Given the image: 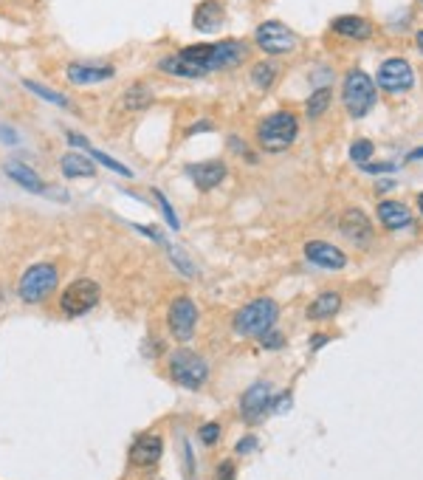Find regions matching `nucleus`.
Wrapping results in <instances>:
<instances>
[{
  "mask_svg": "<svg viewBox=\"0 0 423 480\" xmlns=\"http://www.w3.org/2000/svg\"><path fill=\"white\" fill-rule=\"evenodd\" d=\"M392 187H395V184H392V181H378V187H375V190H378V192H389Z\"/></svg>",
  "mask_w": 423,
  "mask_h": 480,
  "instance_id": "37998d69",
  "label": "nucleus"
},
{
  "mask_svg": "<svg viewBox=\"0 0 423 480\" xmlns=\"http://www.w3.org/2000/svg\"><path fill=\"white\" fill-rule=\"evenodd\" d=\"M420 159H423V147H417L415 153H409V156H406V161H420Z\"/></svg>",
  "mask_w": 423,
  "mask_h": 480,
  "instance_id": "79ce46f5",
  "label": "nucleus"
},
{
  "mask_svg": "<svg viewBox=\"0 0 423 480\" xmlns=\"http://www.w3.org/2000/svg\"><path fill=\"white\" fill-rule=\"evenodd\" d=\"M339 232H342L344 240H350V243L358 246V249H367L373 243V237H375L373 221L364 215V209H358V206H350V209H344V212H342Z\"/></svg>",
  "mask_w": 423,
  "mask_h": 480,
  "instance_id": "9d476101",
  "label": "nucleus"
},
{
  "mask_svg": "<svg viewBox=\"0 0 423 480\" xmlns=\"http://www.w3.org/2000/svg\"><path fill=\"white\" fill-rule=\"evenodd\" d=\"M167 252H169V257H172V266L178 268L180 274H187V277H195V266L187 260V254L184 252H178L175 246H167Z\"/></svg>",
  "mask_w": 423,
  "mask_h": 480,
  "instance_id": "c756f323",
  "label": "nucleus"
},
{
  "mask_svg": "<svg viewBox=\"0 0 423 480\" xmlns=\"http://www.w3.org/2000/svg\"><path fill=\"white\" fill-rule=\"evenodd\" d=\"M229 144L234 147V153H237V156H246V144H243V141H240L237 136H229Z\"/></svg>",
  "mask_w": 423,
  "mask_h": 480,
  "instance_id": "ea45409f",
  "label": "nucleus"
},
{
  "mask_svg": "<svg viewBox=\"0 0 423 480\" xmlns=\"http://www.w3.org/2000/svg\"><path fill=\"white\" fill-rule=\"evenodd\" d=\"M102 299V286L96 280L90 277H79L74 283L65 286V291L59 294V311H63L65 317H85L90 314Z\"/></svg>",
  "mask_w": 423,
  "mask_h": 480,
  "instance_id": "39448f33",
  "label": "nucleus"
},
{
  "mask_svg": "<svg viewBox=\"0 0 423 480\" xmlns=\"http://www.w3.org/2000/svg\"><path fill=\"white\" fill-rule=\"evenodd\" d=\"M330 28H333V34L344 37V40H370L373 37V23L367 17H358V14H342L336 17L333 23H330Z\"/></svg>",
  "mask_w": 423,
  "mask_h": 480,
  "instance_id": "aec40b11",
  "label": "nucleus"
},
{
  "mask_svg": "<svg viewBox=\"0 0 423 480\" xmlns=\"http://www.w3.org/2000/svg\"><path fill=\"white\" fill-rule=\"evenodd\" d=\"M375 218H378V223L386 232H404V229H409L415 223L412 209L406 203H401V201H381L378 209H375Z\"/></svg>",
  "mask_w": 423,
  "mask_h": 480,
  "instance_id": "f3484780",
  "label": "nucleus"
},
{
  "mask_svg": "<svg viewBox=\"0 0 423 480\" xmlns=\"http://www.w3.org/2000/svg\"><path fill=\"white\" fill-rule=\"evenodd\" d=\"M375 156V144L370 141V139H355L353 144H350V161L353 164H370V159Z\"/></svg>",
  "mask_w": 423,
  "mask_h": 480,
  "instance_id": "cd10ccee",
  "label": "nucleus"
},
{
  "mask_svg": "<svg viewBox=\"0 0 423 480\" xmlns=\"http://www.w3.org/2000/svg\"><path fill=\"white\" fill-rule=\"evenodd\" d=\"M226 164L223 161H203V164H189L187 167V175L189 181L200 190V192H212L218 190L223 181H226Z\"/></svg>",
  "mask_w": 423,
  "mask_h": 480,
  "instance_id": "dca6fc26",
  "label": "nucleus"
},
{
  "mask_svg": "<svg viewBox=\"0 0 423 480\" xmlns=\"http://www.w3.org/2000/svg\"><path fill=\"white\" fill-rule=\"evenodd\" d=\"M153 99H156L153 88H149L147 82H136V85H130L127 91H125V97H122V105H125V110H130V113H138V110H147L149 105H153Z\"/></svg>",
  "mask_w": 423,
  "mask_h": 480,
  "instance_id": "5701e85b",
  "label": "nucleus"
},
{
  "mask_svg": "<svg viewBox=\"0 0 423 480\" xmlns=\"http://www.w3.org/2000/svg\"><path fill=\"white\" fill-rule=\"evenodd\" d=\"M254 43H257V48H260L262 54H268V57L291 54V51L299 46L296 34L291 32L285 23H280V20H265V23H260L257 32H254Z\"/></svg>",
  "mask_w": 423,
  "mask_h": 480,
  "instance_id": "0eeeda50",
  "label": "nucleus"
},
{
  "mask_svg": "<svg viewBox=\"0 0 423 480\" xmlns=\"http://www.w3.org/2000/svg\"><path fill=\"white\" fill-rule=\"evenodd\" d=\"M200 130H203V133H209V130H215V125H212L209 119H203V122H195V125L187 130V136H195V133H200Z\"/></svg>",
  "mask_w": 423,
  "mask_h": 480,
  "instance_id": "58836bf2",
  "label": "nucleus"
},
{
  "mask_svg": "<svg viewBox=\"0 0 423 480\" xmlns=\"http://www.w3.org/2000/svg\"><path fill=\"white\" fill-rule=\"evenodd\" d=\"M327 342H330V337H322V334H319V337H311V350H319V348H324Z\"/></svg>",
  "mask_w": 423,
  "mask_h": 480,
  "instance_id": "a19ab883",
  "label": "nucleus"
},
{
  "mask_svg": "<svg viewBox=\"0 0 423 480\" xmlns=\"http://www.w3.org/2000/svg\"><path fill=\"white\" fill-rule=\"evenodd\" d=\"M251 57V46L243 40H218L212 43V71H234Z\"/></svg>",
  "mask_w": 423,
  "mask_h": 480,
  "instance_id": "f8f14e48",
  "label": "nucleus"
},
{
  "mask_svg": "<svg viewBox=\"0 0 423 480\" xmlns=\"http://www.w3.org/2000/svg\"><path fill=\"white\" fill-rule=\"evenodd\" d=\"M200 441L206 443V446H215L218 443V438H220V424H215V421H209V424H203L200 427Z\"/></svg>",
  "mask_w": 423,
  "mask_h": 480,
  "instance_id": "2f4dec72",
  "label": "nucleus"
},
{
  "mask_svg": "<svg viewBox=\"0 0 423 480\" xmlns=\"http://www.w3.org/2000/svg\"><path fill=\"white\" fill-rule=\"evenodd\" d=\"M375 82H378V88H381L384 94L398 97V94L412 91V85H415V71H412V66H409V59H404V57H389V59H384V63L378 66Z\"/></svg>",
  "mask_w": 423,
  "mask_h": 480,
  "instance_id": "6e6552de",
  "label": "nucleus"
},
{
  "mask_svg": "<svg viewBox=\"0 0 423 480\" xmlns=\"http://www.w3.org/2000/svg\"><path fill=\"white\" fill-rule=\"evenodd\" d=\"M305 260L316 268H324V272H342V268L347 266V254L333 246V243H327V240H308L305 243Z\"/></svg>",
  "mask_w": 423,
  "mask_h": 480,
  "instance_id": "ddd939ff",
  "label": "nucleus"
},
{
  "mask_svg": "<svg viewBox=\"0 0 423 480\" xmlns=\"http://www.w3.org/2000/svg\"><path fill=\"white\" fill-rule=\"evenodd\" d=\"M0 141H3V144H17V141H20V136H17L12 128L0 125Z\"/></svg>",
  "mask_w": 423,
  "mask_h": 480,
  "instance_id": "4c0bfd02",
  "label": "nucleus"
},
{
  "mask_svg": "<svg viewBox=\"0 0 423 480\" xmlns=\"http://www.w3.org/2000/svg\"><path fill=\"white\" fill-rule=\"evenodd\" d=\"M65 77L68 82L85 88V85H102L107 79L116 77V68L113 66H105V63H71L65 68Z\"/></svg>",
  "mask_w": 423,
  "mask_h": 480,
  "instance_id": "2eb2a0df",
  "label": "nucleus"
},
{
  "mask_svg": "<svg viewBox=\"0 0 423 480\" xmlns=\"http://www.w3.org/2000/svg\"><path fill=\"white\" fill-rule=\"evenodd\" d=\"M291 401H293V399H291V393L285 390V393H280L277 399H271V410H268V412H285V410L291 407Z\"/></svg>",
  "mask_w": 423,
  "mask_h": 480,
  "instance_id": "72a5a7b5",
  "label": "nucleus"
},
{
  "mask_svg": "<svg viewBox=\"0 0 423 480\" xmlns=\"http://www.w3.org/2000/svg\"><path fill=\"white\" fill-rule=\"evenodd\" d=\"M153 195H156V203H158V209H161V215H164L167 226L178 232V229H180V221H178V215H175V209H172V203H169L167 192H161V190H153Z\"/></svg>",
  "mask_w": 423,
  "mask_h": 480,
  "instance_id": "c85d7f7f",
  "label": "nucleus"
},
{
  "mask_svg": "<svg viewBox=\"0 0 423 480\" xmlns=\"http://www.w3.org/2000/svg\"><path fill=\"white\" fill-rule=\"evenodd\" d=\"M184 472H187V480H198V466H195V452H192V443L184 441Z\"/></svg>",
  "mask_w": 423,
  "mask_h": 480,
  "instance_id": "7c9ffc66",
  "label": "nucleus"
},
{
  "mask_svg": "<svg viewBox=\"0 0 423 480\" xmlns=\"http://www.w3.org/2000/svg\"><path fill=\"white\" fill-rule=\"evenodd\" d=\"M59 286V272L54 263H34L28 266L23 277H20V286H17V294L23 303L28 306H37L43 299H48Z\"/></svg>",
  "mask_w": 423,
  "mask_h": 480,
  "instance_id": "20e7f679",
  "label": "nucleus"
},
{
  "mask_svg": "<svg viewBox=\"0 0 423 480\" xmlns=\"http://www.w3.org/2000/svg\"><path fill=\"white\" fill-rule=\"evenodd\" d=\"M167 325H169V334L178 342H189L195 337V328H198L195 299L192 297H175L169 303V311H167Z\"/></svg>",
  "mask_w": 423,
  "mask_h": 480,
  "instance_id": "1a4fd4ad",
  "label": "nucleus"
},
{
  "mask_svg": "<svg viewBox=\"0 0 423 480\" xmlns=\"http://www.w3.org/2000/svg\"><path fill=\"white\" fill-rule=\"evenodd\" d=\"M234 474H237L234 461H220V463H218V477H215V480H234Z\"/></svg>",
  "mask_w": 423,
  "mask_h": 480,
  "instance_id": "f704fd0d",
  "label": "nucleus"
},
{
  "mask_svg": "<svg viewBox=\"0 0 423 480\" xmlns=\"http://www.w3.org/2000/svg\"><path fill=\"white\" fill-rule=\"evenodd\" d=\"M260 342H262V348H268V350H280V348L285 345V339L280 337V331H274V328H271V331H265V334L260 337Z\"/></svg>",
  "mask_w": 423,
  "mask_h": 480,
  "instance_id": "473e14b6",
  "label": "nucleus"
},
{
  "mask_svg": "<svg viewBox=\"0 0 423 480\" xmlns=\"http://www.w3.org/2000/svg\"><path fill=\"white\" fill-rule=\"evenodd\" d=\"M299 139V119L291 110H277L257 125V144L265 153H285Z\"/></svg>",
  "mask_w": 423,
  "mask_h": 480,
  "instance_id": "f257e3e1",
  "label": "nucleus"
},
{
  "mask_svg": "<svg viewBox=\"0 0 423 480\" xmlns=\"http://www.w3.org/2000/svg\"><path fill=\"white\" fill-rule=\"evenodd\" d=\"M169 376L187 390H200L209 379V362L195 353V350H187L180 348L169 356Z\"/></svg>",
  "mask_w": 423,
  "mask_h": 480,
  "instance_id": "423d86ee",
  "label": "nucleus"
},
{
  "mask_svg": "<svg viewBox=\"0 0 423 480\" xmlns=\"http://www.w3.org/2000/svg\"><path fill=\"white\" fill-rule=\"evenodd\" d=\"M339 311H342V294L324 291V294H319L316 299H311V306H308V319L324 322V319H333Z\"/></svg>",
  "mask_w": 423,
  "mask_h": 480,
  "instance_id": "412c9836",
  "label": "nucleus"
},
{
  "mask_svg": "<svg viewBox=\"0 0 423 480\" xmlns=\"http://www.w3.org/2000/svg\"><path fill=\"white\" fill-rule=\"evenodd\" d=\"M6 175L12 178V181L17 184V187H23L25 192H34V195H40V192H45L48 190V184L40 178V172L34 170V167H28V164H23V161H17V159H12V161H6Z\"/></svg>",
  "mask_w": 423,
  "mask_h": 480,
  "instance_id": "6ab92c4d",
  "label": "nucleus"
},
{
  "mask_svg": "<svg viewBox=\"0 0 423 480\" xmlns=\"http://www.w3.org/2000/svg\"><path fill=\"white\" fill-rule=\"evenodd\" d=\"M59 172H63L68 181H74V178H94L96 167L82 153H65L63 159H59Z\"/></svg>",
  "mask_w": 423,
  "mask_h": 480,
  "instance_id": "4be33fe9",
  "label": "nucleus"
},
{
  "mask_svg": "<svg viewBox=\"0 0 423 480\" xmlns=\"http://www.w3.org/2000/svg\"><path fill=\"white\" fill-rule=\"evenodd\" d=\"M23 88L25 91H32L34 97H40L43 102H48V105H54V108H63V110H74V102L65 97V94H59V91H54V88H45V85H40V82H34V79H23Z\"/></svg>",
  "mask_w": 423,
  "mask_h": 480,
  "instance_id": "b1692460",
  "label": "nucleus"
},
{
  "mask_svg": "<svg viewBox=\"0 0 423 480\" xmlns=\"http://www.w3.org/2000/svg\"><path fill=\"white\" fill-rule=\"evenodd\" d=\"M257 449V438H240V443H237V455H246V452H254Z\"/></svg>",
  "mask_w": 423,
  "mask_h": 480,
  "instance_id": "c9c22d12",
  "label": "nucleus"
},
{
  "mask_svg": "<svg viewBox=\"0 0 423 480\" xmlns=\"http://www.w3.org/2000/svg\"><path fill=\"white\" fill-rule=\"evenodd\" d=\"M330 102H333V91L324 85V88H316V91L308 97V102H305V113H308V119H316L319 116H324L327 113V108H330Z\"/></svg>",
  "mask_w": 423,
  "mask_h": 480,
  "instance_id": "a878e982",
  "label": "nucleus"
},
{
  "mask_svg": "<svg viewBox=\"0 0 423 480\" xmlns=\"http://www.w3.org/2000/svg\"><path fill=\"white\" fill-rule=\"evenodd\" d=\"M277 317H280V308L271 297H257L251 303H246L234 314V331L240 337H249V339H260L265 331L277 325Z\"/></svg>",
  "mask_w": 423,
  "mask_h": 480,
  "instance_id": "f03ea898",
  "label": "nucleus"
},
{
  "mask_svg": "<svg viewBox=\"0 0 423 480\" xmlns=\"http://www.w3.org/2000/svg\"><path fill=\"white\" fill-rule=\"evenodd\" d=\"M223 20H226V9H223L220 0H203V3H198L195 14H192V26H195V32H200V34L220 32Z\"/></svg>",
  "mask_w": 423,
  "mask_h": 480,
  "instance_id": "a211bd4d",
  "label": "nucleus"
},
{
  "mask_svg": "<svg viewBox=\"0 0 423 480\" xmlns=\"http://www.w3.org/2000/svg\"><path fill=\"white\" fill-rule=\"evenodd\" d=\"M85 150H87V156H90V159H96L99 164H105V167H107V170H113L116 175H122V178H133V175H136V172H130V167H125L122 161L110 159L107 153H102V150H96V147L90 144V141H87V147H85Z\"/></svg>",
  "mask_w": 423,
  "mask_h": 480,
  "instance_id": "bb28decb",
  "label": "nucleus"
},
{
  "mask_svg": "<svg viewBox=\"0 0 423 480\" xmlns=\"http://www.w3.org/2000/svg\"><path fill=\"white\" fill-rule=\"evenodd\" d=\"M415 46H417V51L423 54V32H417V34H415Z\"/></svg>",
  "mask_w": 423,
  "mask_h": 480,
  "instance_id": "c03bdc74",
  "label": "nucleus"
},
{
  "mask_svg": "<svg viewBox=\"0 0 423 480\" xmlns=\"http://www.w3.org/2000/svg\"><path fill=\"white\" fill-rule=\"evenodd\" d=\"M280 77V66L274 59H262V63H254L251 66V82L260 88V91H271Z\"/></svg>",
  "mask_w": 423,
  "mask_h": 480,
  "instance_id": "393cba45",
  "label": "nucleus"
},
{
  "mask_svg": "<svg viewBox=\"0 0 423 480\" xmlns=\"http://www.w3.org/2000/svg\"><path fill=\"white\" fill-rule=\"evenodd\" d=\"M164 455V438L161 435H153V432H147V435H138L130 446V463L133 466H141V469H149V466H156Z\"/></svg>",
  "mask_w": 423,
  "mask_h": 480,
  "instance_id": "4468645a",
  "label": "nucleus"
},
{
  "mask_svg": "<svg viewBox=\"0 0 423 480\" xmlns=\"http://www.w3.org/2000/svg\"><path fill=\"white\" fill-rule=\"evenodd\" d=\"M361 170L370 172V175H381V172H392L395 167H392V164H361Z\"/></svg>",
  "mask_w": 423,
  "mask_h": 480,
  "instance_id": "e433bc0d",
  "label": "nucleus"
},
{
  "mask_svg": "<svg viewBox=\"0 0 423 480\" xmlns=\"http://www.w3.org/2000/svg\"><path fill=\"white\" fill-rule=\"evenodd\" d=\"M375 79H370V74H364L361 68H350L344 74L342 82V102L350 119H364L373 108H375Z\"/></svg>",
  "mask_w": 423,
  "mask_h": 480,
  "instance_id": "7ed1b4c3",
  "label": "nucleus"
},
{
  "mask_svg": "<svg viewBox=\"0 0 423 480\" xmlns=\"http://www.w3.org/2000/svg\"><path fill=\"white\" fill-rule=\"evenodd\" d=\"M417 212H420V218H423V192H417Z\"/></svg>",
  "mask_w": 423,
  "mask_h": 480,
  "instance_id": "a18cd8bd",
  "label": "nucleus"
},
{
  "mask_svg": "<svg viewBox=\"0 0 423 480\" xmlns=\"http://www.w3.org/2000/svg\"><path fill=\"white\" fill-rule=\"evenodd\" d=\"M271 399H274V387L268 381H254L243 393V399H240V415H243V421L260 424L271 410Z\"/></svg>",
  "mask_w": 423,
  "mask_h": 480,
  "instance_id": "9b49d317",
  "label": "nucleus"
}]
</instances>
